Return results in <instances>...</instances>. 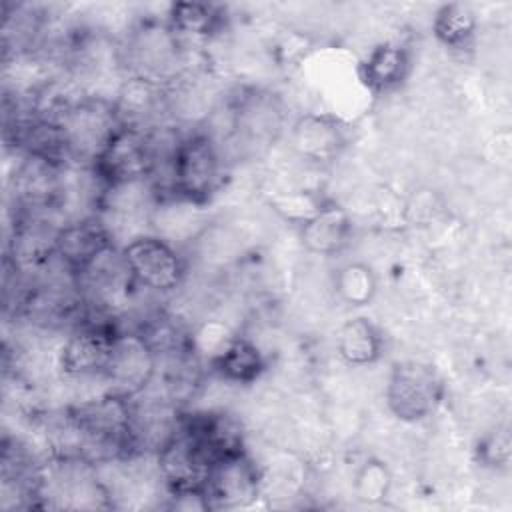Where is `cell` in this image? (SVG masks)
I'll return each mask as SVG.
<instances>
[{
    "instance_id": "obj_13",
    "label": "cell",
    "mask_w": 512,
    "mask_h": 512,
    "mask_svg": "<svg viewBox=\"0 0 512 512\" xmlns=\"http://www.w3.org/2000/svg\"><path fill=\"white\" fill-rule=\"evenodd\" d=\"M336 350L350 366L374 364L382 354V336L368 318H352L340 326Z\"/></svg>"
},
{
    "instance_id": "obj_18",
    "label": "cell",
    "mask_w": 512,
    "mask_h": 512,
    "mask_svg": "<svg viewBox=\"0 0 512 512\" xmlns=\"http://www.w3.org/2000/svg\"><path fill=\"white\" fill-rule=\"evenodd\" d=\"M334 288L342 302L350 306H366L372 302L378 282L368 264L348 262L334 274Z\"/></svg>"
},
{
    "instance_id": "obj_8",
    "label": "cell",
    "mask_w": 512,
    "mask_h": 512,
    "mask_svg": "<svg viewBox=\"0 0 512 512\" xmlns=\"http://www.w3.org/2000/svg\"><path fill=\"white\" fill-rule=\"evenodd\" d=\"M112 250V236L98 218H82L56 230L52 254L72 276H82Z\"/></svg>"
},
{
    "instance_id": "obj_6",
    "label": "cell",
    "mask_w": 512,
    "mask_h": 512,
    "mask_svg": "<svg viewBox=\"0 0 512 512\" xmlns=\"http://www.w3.org/2000/svg\"><path fill=\"white\" fill-rule=\"evenodd\" d=\"M128 276L140 286L156 292H170L184 278L180 254L158 236L132 238L120 252Z\"/></svg>"
},
{
    "instance_id": "obj_4",
    "label": "cell",
    "mask_w": 512,
    "mask_h": 512,
    "mask_svg": "<svg viewBox=\"0 0 512 512\" xmlns=\"http://www.w3.org/2000/svg\"><path fill=\"white\" fill-rule=\"evenodd\" d=\"M444 398V382L434 366L406 360L392 366L386 404L390 412L406 422L424 420L430 416Z\"/></svg>"
},
{
    "instance_id": "obj_9",
    "label": "cell",
    "mask_w": 512,
    "mask_h": 512,
    "mask_svg": "<svg viewBox=\"0 0 512 512\" xmlns=\"http://www.w3.org/2000/svg\"><path fill=\"white\" fill-rule=\"evenodd\" d=\"M260 472L244 454L214 462L204 496L210 508H244L258 498Z\"/></svg>"
},
{
    "instance_id": "obj_10",
    "label": "cell",
    "mask_w": 512,
    "mask_h": 512,
    "mask_svg": "<svg viewBox=\"0 0 512 512\" xmlns=\"http://www.w3.org/2000/svg\"><path fill=\"white\" fill-rule=\"evenodd\" d=\"M108 324L80 326L60 350V368L68 376H102L116 338Z\"/></svg>"
},
{
    "instance_id": "obj_1",
    "label": "cell",
    "mask_w": 512,
    "mask_h": 512,
    "mask_svg": "<svg viewBox=\"0 0 512 512\" xmlns=\"http://www.w3.org/2000/svg\"><path fill=\"white\" fill-rule=\"evenodd\" d=\"M68 422L88 444H98L102 450L112 448L116 454H124L138 448L130 398L110 390L72 406Z\"/></svg>"
},
{
    "instance_id": "obj_15",
    "label": "cell",
    "mask_w": 512,
    "mask_h": 512,
    "mask_svg": "<svg viewBox=\"0 0 512 512\" xmlns=\"http://www.w3.org/2000/svg\"><path fill=\"white\" fill-rule=\"evenodd\" d=\"M298 150L312 160H330L342 146L340 126L326 116H306L294 130Z\"/></svg>"
},
{
    "instance_id": "obj_11",
    "label": "cell",
    "mask_w": 512,
    "mask_h": 512,
    "mask_svg": "<svg viewBox=\"0 0 512 512\" xmlns=\"http://www.w3.org/2000/svg\"><path fill=\"white\" fill-rule=\"evenodd\" d=\"M350 218L336 204H320L312 216L302 222L300 240L312 254H338L350 240Z\"/></svg>"
},
{
    "instance_id": "obj_17",
    "label": "cell",
    "mask_w": 512,
    "mask_h": 512,
    "mask_svg": "<svg viewBox=\"0 0 512 512\" xmlns=\"http://www.w3.org/2000/svg\"><path fill=\"white\" fill-rule=\"evenodd\" d=\"M432 32L448 48H464L476 32V14L460 2L442 4L432 20Z\"/></svg>"
},
{
    "instance_id": "obj_5",
    "label": "cell",
    "mask_w": 512,
    "mask_h": 512,
    "mask_svg": "<svg viewBox=\"0 0 512 512\" xmlns=\"http://www.w3.org/2000/svg\"><path fill=\"white\" fill-rule=\"evenodd\" d=\"M158 472L170 494L204 492L210 470L214 466L208 452L186 432L180 422L174 424L170 436L156 452Z\"/></svg>"
},
{
    "instance_id": "obj_7",
    "label": "cell",
    "mask_w": 512,
    "mask_h": 512,
    "mask_svg": "<svg viewBox=\"0 0 512 512\" xmlns=\"http://www.w3.org/2000/svg\"><path fill=\"white\" fill-rule=\"evenodd\" d=\"M156 364L158 354L142 332H116L102 378L110 384V392L132 400L150 384Z\"/></svg>"
},
{
    "instance_id": "obj_19",
    "label": "cell",
    "mask_w": 512,
    "mask_h": 512,
    "mask_svg": "<svg viewBox=\"0 0 512 512\" xmlns=\"http://www.w3.org/2000/svg\"><path fill=\"white\" fill-rule=\"evenodd\" d=\"M392 478L388 468L380 460H368L358 470L354 480V492L358 500L366 504H378L388 496Z\"/></svg>"
},
{
    "instance_id": "obj_12",
    "label": "cell",
    "mask_w": 512,
    "mask_h": 512,
    "mask_svg": "<svg viewBox=\"0 0 512 512\" xmlns=\"http://www.w3.org/2000/svg\"><path fill=\"white\" fill-rule=\"evenodd\" d=\"M410 72V54L394 42L378 44L360 64V78L372 92H388L400 86Z\"/></svg>"
},
{
    "instance_id": "obj_2",
    "label": "cell",
    "mask_w": 512,
    "mask_h": 512,
    "mask_svg": "<svg viewBox=\"0 0 512 512\" xmlns=\"http://www.w3.org/2000/svg\"><path fill=\"white\" fill-rule=\"evenodd\" d=\"M222 182V160L208 134H190L180 140L170 156V186L176 198L204 204Z\"/></svg>"
},
{
    "instance_id": "obj_14",
    "label": "cell",
    "mask_w": 512,
    "mask_h": 512,
    "mask_svg": "<svg viewBox=\"0 0 512 512\" xmlns=\"http://www.w3.org/2000/svg\"><path fill=\"white\" fill-rule=\"evenodd\" d=\"M212 370L228 382L250 384L262 374L264 358L254 342L236 336L212 358Z\"/></svg>"
},
{
    "instance_id": "obj_20",
    "label": "cell",
    "mask_w": 512,
    "mask_h": 512,
    "mask_svg": "<svg viewBox=\"0 0 512 512\" xmlns=\"http://www.w3.org/2000/svg\"><path fill=\"white\" fill-rule=\"evenodd\" d=\"M478 458L484 466L506 468L510 462V432L508 428H496L488 432L478 444Z\"/></svg>"
},
{
    "instance_id": "obj_3",
    "label": "cell",
    "mask_w": 512,
    "mask_h": 512,
    "mask_svg": "<svg viewBox=\"0 0 512 512\" xmlns=\"http://www.w3.org/2000/svg\"><path fill=\"white\" fill-rule=\"evenodd\" d=\"M92 168L108 188L140 184L156 168L154 144L140 126L120 124L92 162Z\"/></svg>"
},
{
    "instance_id": "obj_16",
    "label": "cell",
    "mask_w": 512,
    "mask_h": 512,
    "mask_svg": "<svg viewBox=\"0 0 512 512\" xmlns=\"http://www.w3.org/2000/svg\"><path fill=\"white\" fill-rule=\"evenodd\" d=\"M222 22V10L206 2H176L168 12V26L172 34L210 36Z\"/></svg>"
}]
</instances>
